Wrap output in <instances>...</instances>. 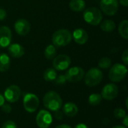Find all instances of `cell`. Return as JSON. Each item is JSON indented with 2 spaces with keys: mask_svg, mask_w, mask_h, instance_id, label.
I'll return each mask as SVG.
<instances>
[{
  "mask_svg": "<svg viewBox=\"0 0 128 128\" xmlns=\"http://www.w3.org/2000/svg\"><path fill=\"white\" fill-rule=\"evenodd\" d=\"M12 33L8 26L0 27V47H8L11 42Z\"/></svg>",
  "mask_w": 128,
  "mask_h": 128,
  "instance_id": "obj_13",
  "label": "cell"
},
{
  "mask_svg": "<svg viewBox=\"0 0 128 128\" xmlns=\"http://www.w3.org/2000/svg\"><path fill=\"white\" fill-rule=\"evenodd\" d=\"M120 4L124 7H128V0H119Z\"/></svg>",
  "mask_w": 128,
  "mask_h": 128,
  "instance_id": "obj_35",
  "label": "cell"
},
{
  "mask_svg": "<svg viewBox=\"0 0 128 128\" xmlns=\"http://www.w3.org/2000/svg\"><path fill=\"white\" fill-rule=\"evenodd\" d=\"M1 107H2V110L5 113H10L11 112V110H12V107L8 104H4Z\"/></svg>",
  "mask_w": 128,
  "mask_h": 128,
  "instance_id": "obj_30",
  "label": "cell"
},
{
  "mask_svg": "<svg viewBox=\"0 0 128 128\" xmlns=\"http://www.w3.org/2000/svg\"><path fill=\"white\" fill-rule=\"evenodd\" d=\"M112 65V61L110 58L107 57H104L100 59V61L98 62V67L101 69H108L111 67Z\"/></svg>",
  "mask_w": 128,
  "mask_h": 128,
  "instance_id": "obj_25",
  "label": "cell"
},
{
  "mask_svg": "<svg viewBox=\"0 0 128 128\" xmlns=\"http://www.w3.org/2000/svg\"><path fill=\"white\" fill-rule=\"evenodd\" d=\"M127 73V66L117 63L111 67L109 71V79L113 82H118L125 78Z\"/></svg>",
  "mask_w": 128,
  "mask_h": 128,
  "instance_id": "obj_5",
  "label": "cell"
},
{
  "mask_svg": "<svg viewBox=\"0 0 128 128\" xmlns=\"http://www.w3.org/2000/svg\"><path fill=\"white\" fill-rule=\"evenodd\" d=\"M54 81H55L56 84H57V85H63L67 82V80H66V77L64 75L60 74L56 76V78Z\"/></svg>",
  "mask_w": 128,
  "mask_h": 128,
  "instance_id": "obj_27",
  "label": "cell"
},
{
  "mask_svg": "<svg viewBox=\"0 0 128 128\" xmlns=\"http://www.w3.org/2000/svg\"><path fill=\"white\" fill-rule=\"evenodd\" d=\"M69 7L73 11L80 12L86 8V2L84 0H71L69 3Z\"/></svg>",
  "mask_w": 128,
  "mask_h": 128,
  "instance_id": "obj_19",
  "label": "cell"
},
{
  "mask_svg": "<svg viewBox=\"0 0 128 128\" xmlns=\"http://www.w3.org/2000/svg\"><path fill=\"white\" fill-rule=\"evenodd\" d=\"M4 97H3V95L2 94H0V107L4 104Z\"/></svg>",
  "mask_w": 128,
  "mask_h": 128,
  "instance_id": "obj_36",
  "label": "cell"
},
{
  "mask_svg": "<svg viewBox=\"0 0 128 128\" xmlns=\"http://www.w3.org/2000/svg\"><path fill=\"white\" fill-rule=\"evenodd\" d=\"M44 106L50 111L56 112L62 107V99L61 96L54 91L46 92L43 99Z\"/></svg>",
  "mask_w": 128,
  "mask_h": 128,
  "instance_id": "obj_1",
  "label": "cell"
},
{
  "mask_svg": "<svg viewBox=\"0 0 128 128\" xmlns=\"http://www.w3.org/2000/svg\"><path fill=\"white\" fill-rule=\"evenodd\" d=\"M84 75H85L84 70L82 68L77 66L69 68L64 74L67 81L73 83L78 82L80 80H82L84 77Z\"/></svg>",
  "mask_w": 128,
  "mask_h": 128,
  "instance_id": "obj_7",
  "label": "cell"
},
{
  "mask_svg": "<svg viewBox=\"0 0 128 128\" xmlns=\"http://www.w3.org/2000/svg\"><path fill=\"white\" fill-rule=\"evenodd\" d=\"M100 28L106 32H111L116 28V23L111 20H105L100 23Z\"/></svg>",
  "mask_w": 128,
  "mask_h": 128,
  "instance_id": "obj_20",
  "label": "cell"
},
{
  "mask_svg": "<svg viewBox=\"0 0 128 128\" xmlns=\"http://www.w3.org/2000/svg\"><path fill=\"white\" fill-rule=\"evenodd\" d=\"M102 97L101 94H92L88 97V104L91 106H98L100 104L102 100Z\"/></svg>",
  "mask_w": 128,
  "mask_h": 128,
  "instance_id": "obj_24",
  "label": "cell"
},
{
  "mask_svg": "<svg viewBox=\"0 0 128 128\" xmlns=\"http://www.w3.org/2000/svg\"><path fill=\"white\" fill-rule=\"evenodd\" d=\"M72 40V34L68 29H58L54 32L52 37V45L56 48H60L69 44Z\"/></svg>",
  "mask_w": 128,
  "mask_h": 128,
  "instance_id": "obj_2",
  "label": "cell"
},
{
  "mask_svg": "<svg viewBox=\"0 0 128 128\" xmlns=\"http://www.w3.org/2000/svg\"><path fill=\"white\" fill-rule=\"evenodd\" d=\"M74 128H88L87 125H86L85 124H82V123H80L78 124H76Z\"/></svg>",
  "mask_w": 128,
  "mask_h": 128,
  "instance_id": "obj_34",
  "label": "cell"
},
{
  "mask_svg": "<svg viewBox=\"0 0 128 128\" xmlns=\"http://www.w3.org/2000/svg\"><path fill=\"white\" fill-rule=\"evenodd\" d=\"M52 122V117L50 112L47 110H41L37 114L36 123L38 128H48Z\"/></svg>",
  "mask_w": 128,
  "mask_h": 128,
  "instance_id": "obj_9",
  "label": "cell"
},
{
  "mask_svg": "<svg viewBox=\"0 0 128 128\" xmlns=\"http://www.w3.org/2000/svg\"><path fill=\"white\" fill-rule=\"evenodd\" d=\"M14 29L19 35L25 36L29 32L31 26L28 20L25 19H20L14 23Z\"/></svg>",
  "mask_w": 128,
  "mask_h": 128,
  "instance_id": "obj_14",
  "label": "cell"
},
{
  "mask_svg": "<svg viewBox=\"0 0 128 128\" xmlns=\"http://www.w3.org/2000/svg\"><path fill=\"white\" fill-rule=\"evenodd\" d=\"M118 86L113 83H109L103 88L101 92V97L106 100H112L118 96Z\"/></svg>",
  "mask_w": 128,
  "mask_h": 128,
  "instance_id": "obj_12",
  "label": "cell"
},
{
  "mask_svg": "<svg viewBox=\"0 0 128 128\" xmlns=\"http://www.w3.org/2000/svg\"><path fill=\"white\" fill-rule=\"evenodd\" d=\"M57 76L56 70L54 68H47L44 73V79L46 82H52Z\"/></svg>",
  "mask_w": 128,
  "mask_h": 128,
  "instance_id": "obj_22",
  "label": "cell"
},
{
  "mask_svg": "<svg viewBox=\"0 0 128 128\" xmlns=\"http://www.w3.org/2000/svg\"><path fill=\"white\" fill-rule=\"evenodd\" d=\"M101 11L107 16L115 15L118 9V0H100Z\"/></svg>",
  "mask_w": 128,
  "mask_h": 128,
  "instance_id": "obj_8",
  "label": "cell"
},
{
  "mask_svg": "<svg viewBox=\"0 0 128 128\" xmlns=\"http://www.w3.org/2000/svg\"><path fill=\"white\" fill-rule=\"evenodd\" d=\"M8 50L9 55L15 58H19L22 57L25 53V50L23 46L19 44H11L8 46Z\"/></svg>",
  "mask_w": 128,
  "mask_h": 128,
  "instance_id": "obj_16",
  "label": "cell"
},
{
  "mask_svg": "<svg viewBox=\"0 0 128 128\" xmlns=\"http://www.w3.org/2000/svg\"><path fill=\"white\" fill-rule=\"evenodd\" d=\"M70 63H71V60L68 56L61 54L56 56L53 58L52 65L55 70L62 71L68 69L70 65Z\"/></svg>",
  "mask_w": 128,
  "mask_h": 128,
  "instance_id": "obj_10",
  "label": "cell"
},
{
  "mask_svg": "<svg viewBox=\"0 0 128 128\" xmlns=\"http://www.w3.org/2000/svg\"><path fill=\"white\" fill-rule=\"evenodd\" d=\"M118 32L120 35L125 40L128 38V21L127 20H122L118 26Z\"/></svg>",
  "mask_w": 128,
  "mask_h": 128,
  "instance_id": "obj_21",
  "label": "cell"
},
{
  "mask_svg": "<svg viewBox=\"0 0 128 128\" xmlns=\"http://www.w3.org/2000/svg\"><path fill=\"white\" fill-rule=\"evenodd\" d=\"M56 128H72L70 126L68 125V124H61V125H58L57 126Z\"/></svg>",
  "mask_w": 128,
  "mask_h": 128,
  "instance_id": "obj_37",
  "label": "cell"
},
{
  "mask_svg": "<svg viewBox=\"0 0 128 128\" xmlns=\"http://www.w3.org/2000/svg\"><path fill=\"white\" fill-rule=\"evenodd\" d=\"M56 48L52 44L48 45L44 50L45 58L48 60H52L56 57Z\"/></svg>",
  "mask_w": 128,
  "mask_h": 128,
  "instance_id": "obj_23",
  "label": "cell"
},
{
  "mask_svg": "<svg viewBox=\"0 0 128 128\" xmlns=\"http://www.w3.org/2000/svg\"><path fill=\"white\" fill-rule=\"evenodd\" d=\"M112 128H127L124 126H121V125H117V126H114Z\"/></svg>",
  "mask_w": 128,
  "mask_h": 128,
  "instance_id": "obj_38",
  "label": "cell"
},
{
  "mask_svg": "<svg viewBox=\"0 0 128 128\" xmlns=\"http://www.w3.org/2000/svg\"><path fill=\"white\" fill-rule=\"evenodd\" d=\"M72 38L74 41L78 44H85L88 38V33L83 28H76L74 30L72 34Z\"/></svg>",
  "mask_w": 128,
  "mask_h": 128,
  "instance_id": "obj_15",
  "label": "cell"
},
{
  "mask_svg": "<svg viewBox=\"0 0 128 128\" xmlns=\"http://www.w3.org/2000/svg\"><path fill=\"white\" fill-rule=\"evenodd\" d=\"M122 122H123V124L124 125L125 128L128 127V116H125L123 118H122Z\"/></svg>",
  "mask_w": 128,
  "mask_h": 128,
  "instance_id": "obj_33",
  "label": "cell"
},
{
  "mask_svg": "<svg viewBox=\"0 0 128 128\" xmlns=\"http://www.w3.org/2000/svg\"><path fill=\"white\" fill-rule=\"evenodd\" d=\"M55 117L57 120H61L63 118V113L62 112H61L60 110H58L56 112H55Z\"/></svg>",
  "mask_w": 128,
  "mask_h": 128,
  "instance_id": "obj_32",
  "label": "cell"
},
{
  "mask_svg": "<svg viewBox=\"0 0 128 128\" xmlns=\"http://www.w3.org/2000/svg\"><path fill=\"white\" fill-rule=\"evenodd\" d=\"M23 106L28 112H34L39 106V99L37 95L32 93H26L23 97Z\"/></svg>",
  "mask_w": 128,
  "mask_h": 128,
  "instance_id": "obj_6",
  "label": "cell"
},
{
  "mask_svg": "<svg viewBox=\"0 0 128 128\" xmlns=\"http://www.w3.org/2000/svg\"><path fill=\"white\" fill-rule=\"evenodd\" d=\"M2 128H16V124H15V122H13V121H7V122H5L4 124H3V125H2Z\"/></svg>",
  "mask_w": 128,
  "mask_h": 128,
  "instance_id": "obj_28",
  "label": "cell"
},
{
  "mask_svg": "<svg viewBox=\"0 0 128 128\" xmlns=\"http://www.w3.org/2000/svg\"><path fill=\"white\" fill-rule=\"evenodd\" d=\"M10 66V59L5 53L0 54V72H6Z\"/></svg>",
  "mask_w": 128,
  "mask_h": 128,
  "instance_id": "obj_18",
  "label": "cell"
},
{
  "mask_svg": "<svg viewBox=\"0 0 128 128\" xmlns=\"http://www.w3.org/2000/svg\"><path fill=\"white\" fill-rule=\"evenodd\" d=\"M83 19L92 26H98L102 22L103 14L100 9L95 7H90L84 10Z\"/></svg>",
  "mask_w": 128,
  "mask_h": 128,
  "instance_id": "obj_3",
  "label": "cell"
},
{
  "mask_svg": "<svg viewBox=\"0 0 128 128\" xmlns=\"http://www.w3.org/2000/svg\"><path fill=\"white\" fill-rule=\"evenodd\" d=\"M83 78L86 86L89 87H94L98 86L102 81L103 73L100 69L97 68H92L87 71Z\"/></svg>",
  "mask_w": 128,
  "mask_h": 128,
  "instance_id": "obj_4",
  "label": "cell"
},
{
  "mask_svg": "<svg viewBox=\"0 0 128 128\" xmlns=\"http://www.w3.org/2000/svg\"><path fill=\"white\" fill-rule=\"evenodd\" d=\"M122 61H123V62H124V65H125V66H127V65L128 64V49H126V50H124V52H123L122 56Z\"/></svg>",
  "mask_w": 128,
  "mask_h": 128,
  "instance_id": "obj_29",
  "label": "cell"
},
{
  "mask_svg": "<svg viewBox=\"0 0 128 128\" xmlns=\"http://www.w3.org/2000/svg\"><path fill=\"white\" fill-rule=\"evenodd\" d=\"M113 114H114V116L116 118H118V119H122L127 115L125 110H124L122 108H117V109H116L114 110Z\"/></svg>",
  "mask_w": 128,
  "mask_h": 128,
  "instance_id": "obj_26",
  "label": "cell"
},
{
  "mask_svg": "<svg viewBox=\"0 0 128 128\" xmlns=\"http://www.w3.org/2000/svg\"><path fill=\"white\" fill-rule=\"evenodd\" d=\"M63 113L68 117H74L78 112V107L74 103L68 102L63 106Z\"/></svg>",
  "mask_w": 128,
  "mask_h": 128,
  "instance_id": "obj_17",
  "label": "cell"
},
{
  "mask_svg": "<svg viewBox=\"0 0 128 128\" xmlns=\"http://www.w3.org/2000/svg\"><path fill=\"white\" fill-rule=\"evenodd\" d=\"M7 16V12L5 10L0 8V21L1 20H4Z\"/></svg>",
  "mask_w": 128,
  "mask_h": 128,
  "instance_id": "obj_31",
  "label": "cell"
},
{
  "mask_svg": "<svg viewBox=\"0 0 128 128\" xmlns=\"http://www.w3.org/2000/svg\"><path fill=\"white\" fill-rule=\"evenodd\" d=\"M21 96V90L16 85L8 87L4 92V98L9 103H15L19 100Z\"/></svg>",
  "mask_w": 128,
  "mask_h": 128,
  "instance_id": "obj_11",
  "label": "cell"
}]
</instances>
